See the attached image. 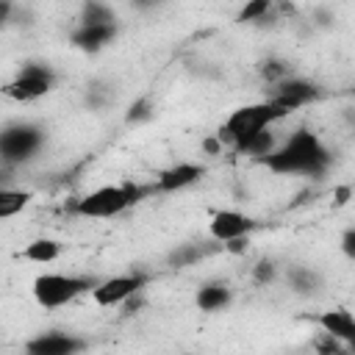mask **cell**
Returning <instances> with one entry per match:
<instances>
[{
    "label": "cell",
    "instance_id": "13",
    "mask_svg": "<svg viewBox=\"0 0 355 355\" xmlns=\"http://www.w3.org/2000/svg\"><path fill=\"white\" fill-rule=\"evenodd\" d=\"M116 36V22H105V25H80L72 33V44L86 50V53H100L105 44H111Z\"/></svg>",
    "mask_w": 355,
    "mask_h": 355
},
{
    "label": "cell",
    "instance_id": "19",
    "mask_svg": "<svg viewBox=\"0 0 355 355\" xmlns=\"http://www.w3.org/2000/svg\"><path fill=\"white\" fill-rule=\"evenodd\" d=\"M272 6H275V0H247L244 8L239 11L236 22H263L266 14L272 11Z\"/></svg>",
    "mask_w": 355,
    "mask_h": 355
},
{
    "label": "cell",
    "instance_id": "29",
    "mask_svg": "<svg viewBox=\"0 0 355 355\" xmlns=\"http://www.w3.org/2000/svg\"><path fill=\"white\" fill-rule=\"evenodd\" d=\"M202 147H205V153L216 155V153H222V147H225V144H222L219 139H205V141H202Z\"/></svg>",
    "mask_w": 355,
    "mask_h": 355
},
{
    "label": "cell",
    "instance_id": "6",
    "mask_svg": "<svg viewBox=\"0 0 355 355\" xmlns=\"http://www.w3.org/2000/svg\"><path fill=\"white\" fill-rule=\"evenodd\" d=\"M53 69L47 64H25L17 78L11 83L3 86V92L11 97V100H19V103H31V100H39L44 97L50 89H53Z\"/></svg>",
    "mask_w": 355,
    "mask_h": 355
},
{
    "label": "cell",
    "instance_id": "10",
    "mask_svg": "<svg viewBox=\"0 0 355 355\" xmlns=\"http://www.w3.org/2000/svg\"><path fill=\"white\" fill-rule=\"evenodd\" d=\"M83 347H86L83 338H75V336L61 333V330H47V333H42L25 344V349L31 355H72Z\"/></svg>",
    "mask_w": 355,
    "mask_h": 355
},
{
    "label": "cell",
    "instance_id": "23",
    "mask_svg": "<svg viewBox=\"0 0 355 355\" xmlns=\"http://www.w3.org/2000/svg\"><path fill=\"white\" fill-rule=\"evenodd\" d=\"M150 111H153L150 100H147V97H141V100H136V103L130 105V111H128V122H141V119H147V116H150Z\"/></svg>",
    "mask_w": 355,
    "mask_h": 355
},
{
    "label": "cell",
    "instance_id": "1",
    "mask_svg": "<svg viewBox=\"0 0 355 355\" xmlns=\"http://www.w3.org/2000/svg\"><path fill=\"white\" fill-rule=\"evenodd\" d=\"M261 161L277 175H322L330 166V150L319 141L316 133L300 128L288 136L286 144L275 147Z\"/></svg>",
    "mask_w": 355,
    "mask_h": 355
},
{
    "label": "cell",
    "instance_id": "2",
    "mask_svg": "<svg viewBox=\"0 0 355 355\" xmlns=\"http://www.w3.org/2000/svg\"><path fill=\"white\" fill-rule=\"evenodd\" d=\"M288 116V111L283 105H277L275 100H263V103H252V105H241L236 111H230V116L225 119V125L219 128L216 139L222 144H230L233 150L239 144H244L250 136L266 130L272 122Z\"/></svg>",
    "mask_w": 355,
    "mask_h": 355
},
{
    "label": "cell",
    "instance_id": "5",
    "mask_svg": "<svg viewBox=\"0 0 355 355\" xmlns=\"http://www.w3.org/2000/svg\"><path fill=\"white\" fill-rule=\"evenodd\" d=\"M44 144V130L33 122H14L0 130V161L22 164L39 153Z\"/></svg>",
    "mask_w": 355,
    "mask_h": 355
},
{
    "label": "cell",
    "instance_id": "7",
    "mask_svg": "<svg viewBox=\"0 0 355 355\" xmlns=\"http://www.w3.org/2000/svg\"><path fill=\"white\" fill-rule=\"evenodd\" d=\"M141 286H144V275H116L108 280H97L89 294L100 308H114V305H122L130 297H136L141 291Z\"/></svg>",
    "mask_w": 355,
    "mask_h": 355
},
{
    "label": "cell",
    "instance_id": "17",
    "mask_svg": "<svg viewBox=\"0 0 355 355\" xmlns=\"http://www.w3.org/2000/svg\"><path fill=\"white\" fill-rule=\"evenodd\" d=\"M272 150H275V133L269 128L261 130V133H255V136H250L244 144L236 147V153H244V155H252V158H263Z\"/></svg>",
    "mask_w": 355,
    "mask_h": 355
},
{
    "label": "cell",
    "instance_id": "30",
    "mask_svg": "<svg viewBox=\"0 0 355 355\" xmlns=\"http://www.w3.org/2000/svg\"><path fill=\"white\" fill-rule=\"evenodd\" d=\"M347 200H349V186H341V189L336 191V202H338V205H344Z\"/></svg>",
    "mask_w": 355,
    "mask_h": 355
},
{
    "label": "cell",
    "instance_id": "12",
    "mask_svg": "<svg viewBox=\"0 0 355 355\" xmlns=\"http://www.w3.org/2000/svg\"><path fill=\"white\" fill-rule=\"evenodd\" d=\"M316 324L322 327V333L338 338L341 344H352L355 341V316L344 308H336V311H324L316 316Z\"/></svg>",
    "mask_w": 355,
    "mask_h": 355
},
{
    "label": "cell",
    "instance_id": "14",
    "mask_svg": "<svg viewBox=\"0 0 355 355\" xmlns=\"http://www.w3.org/2000/svg\"><path fill=\"white\" fill-rule=\"evenodd\" d=\"M230 300H233V291L222 280H211V283L200 286V291H197V308L205 313H216V311L227 308Z\"/></svg>",
    "mask_w": 355,
    "mask_h": 355
},
{
    "label": "cell",
    "instance_id": "22",
    "mask_svg": "<svg viewBox=\"0 0 355 355\" xmlns=\"http://www.w3.org/2000/svg\"><path fill=\"white\" fill-rule=\"evenodd\" d=\"M261 75H263L266 80L277 83V80L288 78V64H283V61H266V64L261 67Z\"/></svg>",
    "mask_w": 355,
    "mask_h": 355
},
{
    "label": "cell",
    "instance_id": "16",
    "mask_svg": "<svg viewBox=\"0 0 355 355\" xmlns=\"http://www.w3.org/2000/svg\"><path fill=\"white\" fill-rule=\"evenodd\" d=\"M31 202V191H19V189H0V219L17 216L25 205Z\"/></svg>",
    "mask_w": 355,
    "mask_h": 355
},
{
    "label": "cell",
    "instance_id": "18",
    "mask_svg": "<svg viewBox=\"0 0 355 355\" xmlns=\"http://www.w3.org/2000/svg\"><path fill=\"white\" fill-rule=\"evenodd\" d=\"M105 22H116L114 11L97 0H83V11H80V25H105Z\"/></svg>",
    "mask_w": 355,
    "mask_h": 355
},
{
    "label": "cell",
    "instance_id": "15",
    "mask_svg": "<svg viewBox=\"0 0 355 355\" xmlns=\"http://www.w3.org/2000/svg\"><path fill=\"white\" fill-rule=\"evenodd\" d=\"M19 255L25 261H33V263H53L61 255V241H55V239H36Z\"/></svg>",
    "mask_w": 355,
    "mask_h": 355
},
{
    "label": "cell",
    "instance_id": "25",
    "mask_svg": "<svg viewBox=\"0 0 355 355\" xmlns=\"http://www.w3.org/2000/svg\"><path fill=\"white\" fill-rule=\"evenodd\" d=\"M316 349L324 352V355H330V352H338L341 349V341L333 338V336H327V333H322V341H316Z\"/></svg>",
    "mask_w": 355,
    "mask_h": 355
},
{
    "label": "cell",
    "instance_id": "3",
    "mask_svg": "<svg viewBox=\"0 0 355 355\" xmlns=\"http://www.w3.org/2000/svg\"><path fill=\"white\" fill-rule=\"evenodd\" d=\"M155 186H141V183H122V186H100L89 194H83L75 202V214L80 216H94V219H108V216H119L122 211H128L130 205H136L139 200H144L147 194H153Z\"/></svg>",
    "mask_w": 355,
    "mask_h": 355
},
{
    "label": "cell",
    "instance_id": "27",
    "mask_svg": "<svg viewBox=\"0 0 355 355\" xmlns=\"http://www.w3.org/2000/svg\"><path fill=\"white\" fill-rule=\"evenodd\" d=\"M247 244H250V239H247V236H239V239L225 241L222 247H225V250H230V252H244V250H247Z\"/></svg>",
    "mask_w": 355,
    "mask_h": 355
},
{
    "label": "cell",
    "instance_id": "21",
    "mask_svg": "<svg viewBox=\"0 0 355 355\" xmlns=\"http://www.w3.org/2000/svg\"><path fill=\"white\" fill-rule=\"evenodd\" d=\"M202 258V250L194 247V244H183L178 247L175 252H169V266H191L194 261Z\"/></svg>",
    "mask_w": 355,
    "mask_h": 355
},
{
    "label": "cell",
    "instance_id": "20",
    "mask_svg": "<svg viewBox=\"0 0 355 355\" xmlns=\"http://www.w3.org/2000/svg\"><path fill=\"white\" fill-rule=\"evenodd\" d=\"M288 280H291L294 291H300V294H311V291H316V286H319V277H316L311 269H291V272H288Z\"/></svg>",
    "mask_w": 355,
    "mask_h": 355
},
{
    "label": "cell",
    "instance_id": "24",
    "mask_svg": "<svg viewBox=\"0 0 355 355\" xmlns=\"http://www.w3.org/2000/svg\"><path fill=\"white\" fill-rule=\"evenodd\" d=\"M275 272L277 269L272 261H258L252 269V277H255V283H269V280H275Z\"/></svg>",
    "mask_w": 355,
    "mask_h": 355
},
{
    "label": "cell",
    "instance_id": "28",
    "mask_svg": "<svg viewBox=\"0 0 355 355\" xmlns=\"http://www.w3.org/2000/svg\"><path fill=\"white\" fill-rule=\"evenodd\" d=\"M11 14H14V3L11 0H0V28L11 19Z\"/></svg>",
    "mask_w": 355,
    "mask_h": 355
},
{
    "label": "cell",
    "instance_id": "26",
    "mask_svg": "<svg viewBox=\"0 0 355 355\" xmlns=\"http://www.w3.org/2000/svg\"><path fill=\"white\" fill-rule=\"evenodd\" d=\"M341 250H344L347 258H355V230H352V227L344 230V236H341Z\"/></svg>",
    "mask_w": 355,
    "mask_h": 355
},
{
    "label": "cell",
    "instance_id": "11",
    "mask_svg": "<svg viewBox=\"0 0 355 355\" xmlns=\"http://www.w3.org/2000/svg\"><path fill=\"white\" fill-rule=\"evenodd\" d=\"M202 175H205V169H202L200 164L180 161V164H175V166L158 172V180H155L153 186H155V191H180V189L197 183Z\"/></svg>",
    "mask_w": 355,
    "mask_h": 355
},
{
    "label": "cell",
    "instance_id": "4",
    "mask_svg": "<svg viewBox=\"0 0 355 355\" xmlns=\"http://www.w3.org/2000/svg\"><path fill=\"white\" fill-rule=\"evenodd\" d=\"M94 277H78V275H58V272H47L39 275L33 280V300L42 308H61L67 302H72L75 297L86 294L94 288Z\"/></svg>",
    "mask_w": 355,
    "mask_h": 355
},
{
    "label": "cell",
    "instance_id": "9",
    "mask_svg": "<svg viewBox=\"0 0 355 355\" xmlns=\"http://www.w3.org/2000/svg\"><path fill=\"white\" fill-rule=\"evenodd\" d=\"M252 230H255V219L241 211H233V208L216 211L211 219V236L222 244L230 239H239V236H250Z\"/></svg>",
    "mask_w": 355,
    "mask_h": 355
},
{
    "label": "cell",
    "instance_id": "8",
    "mask_svg": "<svg viewBox=\"0 0 355 355\" xmlns=\"http://www.w3.org/2000/svg\"><path fill=\"white\" fill-rule=\"evenodd\" d=\"M319 97V86L311 83V80H302V78H283L275 83V94L269 100H275L277 105H283L288 114L313 103Z\"/></svg>",
    "mask_w": 355,
    "mask_h": 355
},
{
    "label": "cell",
    "instance_id": "31",
    "mask_svg": "<svg viewBox=\"0 0 355 355\" xmlns=\"http://www.w3.org/2000/svg\"><path fill=\"white\" fill-rule=\"evenodd\" d=\"M139 8H150V6H155V3H161V0H133Z\"/></svg>",
    "mask_w": 355,
    "mask_h": 355
}]
</instances>
